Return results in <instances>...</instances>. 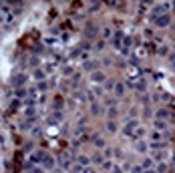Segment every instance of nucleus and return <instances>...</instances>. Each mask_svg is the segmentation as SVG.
<instances>
[{"label":"nucleus","mask_w":175,"mask_h":173,"mask_svg":"<svg viewBox=\"0 0 175 173\" xmlns=\"http://www.w3.org/2000/svg\"><path fill=\"white\" fill-rule=\"evenodd\" d=\"M169 20H171L169 14H161V16H155V18H153V24H155V26H159V28H165L169 24Z\"/></svg>","instance_id":"nucleus-1"},{"label":"nucleus","mask_w":175,"mask_h":173,"mask_svg":"<svg viewBox=\"0 0 175 173\" xmlns=\"http://www.w3.org/2000/svg\"><path fill=\"white\" fill-rule=\"evenodd\" d=\"M42 167H47V169H53L54 167V159L50 155H44V159H42Z\"/></svg>","instance_id":"nucleus-2"},{"label":"nucleus","mask_w":175,"mask_h":173,"mask_svg":"<svg viewBox=\"0 0 175 173\" xmlns=\"http://www.w3.org/2000/svg\"><path fill=\"white\" fill-rule=\"evenodd\" d=\"M24 83H26V74H16V77H14V85H16V86H22V85H24Z\"/></svg>","instance_id":"nucleus-3"},{"label":"nucleus","mask_w":175,"mask_h":173,"mask_svg":"<svg viewBox=\"0 0 175 173\" xmlns=\"http://www.w3.org/2000/svg\"><path fill=\"white\" fill-rule=\"evenodd\" d=\"M91 79H93L95 83H103V80H105V73L97 71V73H93V77H91Z\"/></svg>","instance_id":"nucleus-4"},{"label":"nucleus","mask_w":175,"mask_h":173,"mask_svg":"<svg viewBox=\"0 0 175 173\" xmlns=\"http://www.w3.org/2000/svg\"><path fill=\"white\" fill-rule=\"evenodd\" d=\"M32 77L36 80H44V77H47V74H44V71H42V68H36V71L32 73Z\"/></svg>","instance_id":"nucleus-5"},{"label":"nucleus","mask_w":175,"mask_h":173,"mask_svg":"<svg viewBox=\"0 0 175 173\" xmlns=\"http://www.w3.org/2000/svg\"><path fill=\"white\" fill-rule=\"evenodd\" d=\"M79 165H83V167H87L89 165V157H85V155H79Z\"/></svg>","instance_id":"nucleus-6"},{"label":"nucleus","mask_w":175,"mask_h":173,"mask_svg":"<svg viewBox=\"0 0 175 173\" xmlns=\"http://www.w3.org/2000/svg\"><path fill=\"white\" fill-rule=\"evenodd\" d=\"M115 93L123 95V93H125V85H121V83H119V85H115Z\"/></svg>","instance_id":"nucleus-7"},{"label":"nucleus","mask_w":175,"mask_h":173,"mask_svg":"<svg viewBox=\"0 0 175 173\" xmlns=\"http://www.w3.org/2000/svg\"><path fill=\"white\" fill-rule=\"evenodd\" d=\"M157 117H159V119H161V117L165 119V117H169V111H167V109H163V111H159V113H157Z\"/></svg>","instance_id":"nucleus-8"},{"label":"nucleus","mask_w":175,"mask_h":173,"mask_svg":"<svg viewBox=\"0 0 175 173\" xmlns=\"http://www.w3.org/2000/svg\"><path fill=\"white\" fill-rule=\"evenodd\" d=\"M16 95H18V97H24V95H26L24 86H18V89H16Z\"/></svg>","instance_id":"nucleus-9"},{"label":"nucleus","mask_w":175,"mask_h":173,"mask_svg":"<svg viewBox=\"0 0 175 173\" xmlns=\"http://www.w3.org/2000/svg\"><path fill=\"white\" fill-rule=\"evenodd\" d=\"M91 111H93V115H97V113H101V107H99V105H93V107H91Z\"/></svg>","instance_id":"nucleus-10"},{"label":"nucleus","mask_w":175,"mask_h":173,"mask_svg":"<svg viewBox=\"0 0 175 173\" xmlns=\"http://www.w3.org/2000/svg\"><path fill=\"white\" fill-rule=\"evenodd\" d=\"M95 145H99V147H103V145H105V141H103V139H99V137H95Z\"/></svg>","instance_id":"nucleus-11"},{"label":"nucleus","mask_w":175,"mask_h":173,"mask_svg":"<svg viewBox=\"0 0 175 173\" xmlns=\"http://www.w3.org/2000/svg\"><path fill=\"white\" fill-rule=\"evenodd\" d=\"M151 163H153V161H151V159H145V163H143L141 167H145V169H151Z\"/></svg>","instance_id":"nucleus-12"},{"label":"nucleus","mask_w":175,"mask_h":173,"mask_svg":"<svg viewBox=\"0 0 175 173\" xmlns=\"http://www.w3.org/2000/svg\"><path fill=\"white\" fill-rule=\"evenodd\" d=\"M155 127H157V129H165V123H163V121H155Z\"/></svg>","instance_id":"nucleus-13"},{"label":"nucleus","mask_w":175,"mask_h":173,"mask_svg":"<svg viewBox=\"0 0 175 173\" xmlns=\"http://www.w3.org/2000/svg\"><path fill=\"white\" fill-rule=\"evenodd\" d=\"M83 173H97V171H95V169H93V167H85V169H83Z\"/></svg>","instance_id":"nucleus-14"},{"label":"nucleus","mask_w":175,"mask_h":173,"mask_svg":"<svg viewBox=\"0 0 175 173\" xmlns=\"http://www.w3.org/2000/svg\"><path fill=\"white\" fill-rule=\"evenodd\" d=\"M137 147H139V151H141V153H145V149H147V147L143 145V143H137Z\"/></svg>","instance_id":"nucleus-15"},{"label":"nucleus","mask_w":175,"mask_h":173,"mask_svg":"<svg viewBox=\"0 0 175 173\" xmlns=\"http://www.w3.org/2000/svg\"><path fill=\"white\" fill-rule=\"evenodd\" d=\"M133 173H141V165H137V167H135V169H133Z\"/></svg>","instance_id":"nucleus-16"},{"label":"nucleus","mask_w":175,"mask_h":173,"mask_svg":"<svg viewBox=\"0 0 175 173\" xmlns=\"http://www.w3.org/2000/svg\"><path fill=\"white\" fill-rule=\"evenodd\" d=\"M115 173H123V171H121V169H117V167H115Z\"/></svg>","instance_id":"nucleus-17"},{"label":"nucleus","mask_w":175,"mask_h":173,"mask_svg":"<svg viewBox=\"0 0 175 173\" xmlns=\"http://www.w3.org/2000/svg\"><path fill=\"white\" fill-rule=\"evenodd\" d=\"M171 6H173V12H175V0H173V2H171Z\"/></svg>","instance_id":"nucleus-18"},{"label":"nucleus","mask_w":175,"mask_h":173,"mask_svg":"<svg viewBox=\"0 0 175 173\" xmlns=\"http://www.w3.org/2000/svg\"><path fill=\"white\" fill-rule=\"evenodd\" d=\"M173 65H175V59H173Z\"/></svg>","instance_id":"nucleus-19"}]
</instances>
